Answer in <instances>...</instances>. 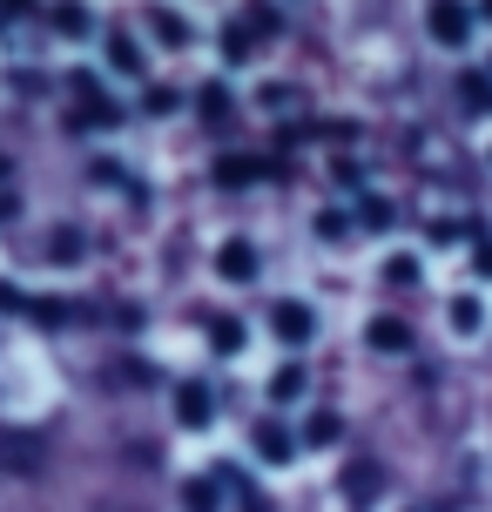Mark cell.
Instances as JSON below:
<instances>
[{"label":"cell","mask_w":492,"mask_h":512,"mask_svg":"<svg viewBox=\"0 0 492 512\" xmlns=\"http://www.w3.org/2000/svg\"><path fill=\"white\" fill-rule=\"evenodd\" d=\"M425 27H432L439 48H466L472 41V7L466 0H432V7H425Z\"/></svg>","instance_id":"obj_1"},{"label":"cell","mask_w":492,"mask_h":512,"mask_svg":"<svg viewBox=\"0 0 492 512\" xmlns=\"http://www.w3.org/2000/svg\"><path fill=\"white\" fill-rule=\"evenodd\" d=\"M209 418H216V391H209V378H182L176 384V425L203 432Z\"/></svg>","instance_id":"obj_2"},{"label":"cell","mask_w":492,"mask_h":512,"mask_svg":"<svg viewBox=\"0 0 492 512\" xmlns=\"http://www.w3.org/2000/svg\"><path fill=\"white\" fill-rule=\"evenodd\" d=\"M270 331L284 337V344H311V337H317V317L297 304V297H284V304L270 310Z\"/></svg>","instance_id":"obj_3"},{"label":"cell","mask_w":492,"mask_h":512,"mask_svg":"<svg viewBox=\"0 0 492 512\" xmlns=\"http://www.w3.org/2000/svg\"><path fill=\"white\" fill-rule=\"evenodd\" d=\"M216 263H223V277H230V283H250V277H257V243H250V236H230V243L216 250Z\"/></svg>","instance_id":"obj_4"},{"label":"cell","mask_w":492,"mask_h":512,"mask_svg":"<svg viewBox=\"0 0 492 512\" xmlns=\"http://www.w3.org/2000/svg\"><path fill=\"white\" fill-rule=\"evenodd\" d=\"M371 351H385V358H405V351H412V324H398V317H378V324H371Z\"/></svg>","instance_id":"obj_5"},{"label":"cell","mask_w":492,"mask_h":512,"mask_svg":"<svg viewBox=\"0 0 492 512\" xmlns=\"http://www.w3.org/2000/svg\"><path fill=\"white\" fill-rule=\"evenodd\" d=\"M250 445H257V459H270V465H284L290 452H297V438H290L284 425H257V438H250Z\"/></svg>","instance_id":"obj_6"},{"label":"cell","mask_w":492,"mask_h":512,"mask_svg":"<svg viewBox=\"0 0 492 512\" xmlns=\"http://www.w3.org/2000/svg\"><path fill=\"white\" fill-rule=\"evenodd\" d=\"M344 492H351V506H371V499H378V465H351V472H344Z\"/></svg>","instance_id":"obj_7"},{"label":"cell","mask_w":492,"mask_h":512,"mask_svg":"<svg viewBox=\"0 0 492 512\" xmlns=\"http://www.w3.org/2000/svg\"><path fill=\"white\" fill-rule=\"evenodd\" d=\"M209 344H216V358H236V351H243V324H236V317H216V324H209Z\"/></svg>","instance_id":"obj_8"},{"label":"cell","mask_w":492,"mask_h":512,"mask_svg":"<svg viewBox=\"0 0 492 512\" xmlns=\"http://www.w3.org/2000/svg\"><path fill=\"white\" fill-rule=\"evenodd\" d=\"M34 452H41V445H34L27 432H7V438H0V459H7V465H21V472L34 465Z\"/></svg>","instance_id":"obj_9"},{"label":"cell","mask_w":492,"mask_h":512,"mask_svg":"<svg viewBox=\"0 0 492 512\" xmlns=\"http://www.w3.org/2000/svg\"><path fill=\"white\" fill-rule=\"evenodd\" d=\"M196 108H203V122H230V88H216V81H209L203 95H196Z\"/></svg>","instance_id":"obj_10"},{"label":"cell","mask_w":492,"mask_h":512,"mask_svg":"<svg viewBox=\"0 0 492 512\" xmlns=\"http://www.w3.org/2000/svg\"><path fill=\"white\" fill-rule=\"evenodd\" d=\"M459 95H466L472 115H486V108H492V75H466V81H459Z\"/></svg>","instance_id":"obj_11"},{"label":"cell","mask_w":492,"mask_h":512,"mask_svg":"<svg viewBox=\"0 0 492 512\" xmlns=\"http://www.w3.org/2000/svg\"><path fill=\"white\" fill-rule=\"evenodd\" d=\"M263 176V162H243V155H230L223 169H216V182H230V189H243V182H257Z\"/></svg>","instance_id":"obj_12"},{"label":"cell","mask_w":492,"mask_h":512,"mask_svg":"<svg viewBox=\"0 0 492 512\" xmlns=\"http://www.w3.org/2000/svg\"><path fill=\"white\" fill-rule=\"evenodd\" d=\"M149 27H156V41H169V48H182V41H189V27H182L169 7H156V14H149Z\"/></svg>","instance_id":"obj_13"},{"label":"cell","mask_w":492,"mask_h":512,"mask_svg":"<svg viewBox=\"0 0 492 512\" xmlns=\"http://www.w3.org/2000/svg\"><path fill=\"white\" fill-rule=\"evenodd\" d=\"M108 54H115V68H122V75H142V48H135L129 34H115V41H108Z\"/></svg>","instance_id":"obj_14"},{"label":"cell","mask_w":492,"mask_h":512,"mask_svg":"<svg viewBox=\"0 0 492 512\" xmlns=\"http://www.w3.org/2000/svg\"><path fill=\"white\" fill-rule=\"evenodd\" d=\"M243 27H250V34H277V7H263V0H250V7H243Z\"/></svg>","instance_id":"obj_15"},{"label":"cell","mask_w":492,"mask_h":512,"mask_svg":"<svg viewBox=\"0 0 492 512\" xmlns=\"http://www.w3.org/2000/svg\"><path fill=\"white\" fill-rule=\"evenodd\" d=\"M337 432H344V425H337L331 411H317L311 425H304V445H337Z\"/></svg>","instance_id":"obj_16"},{"label":"cell","mask_w":492,"mask_h":512,"mask_svg":"<svg viewBox=\"0 0 492 512\" xmlns=\"http://www.w3.org/2000/svg\"><path fill=\"white\" fill-rule=\"evenodd\" d=\"M108 122H115V108H108V95H102V102L88 95V108H75V128H108Z\"/></svg>","instance_id":"obj_17"},{"label":"cell","mask_w":492,"mask_h":512,"mask_svg":"<svg viewBox=\"0 0 492 512\" xmlns=\"http://www.w3.org/2000/svg\"><path fill=\"white\" fill-rule=\"evenodd\" d=\"M54 27H61V34H88V7L61 0V7H54Z\"/></svg>","instance_id":"obj_18"},{"label":"cell","mask_w":492,"mask_h":512,"mask_svg":"<svg viewBox=\"0 0 492 512\" xmlns=\"http://www.w3.org/2000/svg\"><path fill=\"white\" fill-rule=\"evenodd\" d=\"M358 223H364V230H391V203L364 196V203H358Z\"/></svg>","instance_id":"obj_19"},{"label":"cell","mask_w":492,"mask_h":512,"mask_svg":"<svg viewBox=\"0 0 492 512\" xmlns=\"http://www.w3.org/2000/svg\"><path fill=\"white\" fill-rule=\"evenodd\" d=\"M223 54H230V61H250V27H243V21L223 34Z\"/></svg>","instance_id":"obj_20"},{"label":"cell","mask_w":492,"mask_h":512,"mask_svg":"<svg viewBox=\"0 0 492 512\" xmlns=\"http://www.w3.org/2000/svg\"><path fill=\"white\" fill-rule=\"evenodd\" d=\"M270 391H277V398H297V391H304V371H297V364H284V371H277V384H270Z\"/></svg>","instance_id":"obj_21"},{"label":"cell","mask_w":492,"mask_h":512,"mask_svg":"<svg viewBox=\"0 0 492 512\" xmlns=\"http://www.w3.org/2000/svg\"><path fill=\"white\" fill-rule=\"evenodd\" d=\"M182 499H189V512H209V506H216V486H203V479H196V486L182 492Z\"/></svg>","instance_id":"obj_22"},{"label":"cell","mask_w":492,"mask_h":512,"mask_svg":"<svg viewBox=\"0 0 492 512\" xmlns=\"http://www.w3.org/2000/svg\"><path fill=\"white\" fill-rule=\"evenodd\" d=\"M452 324H459V331H472V324H479V304H472V297H459V304H452Z\"/></svg>","instance_id":"obj_23"},{"label":"cell","mask_w":492,"mask_h":512,"mask_svg":"<svg viewBox=\"0 0 492 512\" xmlns=\"http://www.w3.org/2000/svg\"><path fill=\"white\" fill-rule=\"evenodd\" d=\"M88 182H122V169H115V162H102V155H95V162H88Z\"/></svg>","instance_id":"obj_24"},{"label":"cell","mask_w":492,"mask_h":512,"mask_svg":"<svg viewBox=\"0 0 492 512\" xmlns=\"http://www.w3.org/2000/svg\"><path fill=\"white\" fill-rule=\"evenodd\" d=\"M0 310H34V304H27V297L14 290V283H0Z\"/></svg>","instance_id":"obj_25"},{"label":"cell","mask_w":492,"mask_h":512,"mask_svg":"<svg viewBox=\"0 0 492 512\" xmlns=\"http://www.w3.org/2000/svg\"><path fill=\"white\" fill-rule=\"evenodd\" d=\"M472 263H479V277H492V243H479V250H472Z\"/></svg>","instance_id":"obj_26"},{"label":"cell","mask_w":492,"mask_h":512,"mask_svg":"<svg viewBox=\"0 0 492 512\" xmlns=\"http://www.w3.org/2000/svg\"><path fill=\"white\" fill-rule=\"evenodd\" d=\"M0 7H7V14H27V0H0Z\"/></svg>","instance_id":"obj_27"},{"label":"cell","mask_w":492,"mask_h":512,"mask_svg":"<svg viewBox=\"0 0 492 512\" xmlns=\"http://www.w3.org/2000/svg\"><path fill=\"white\" fill-rule=\"evenodd\" d=\"M243 512H270V506H263V499H243Z\"/></svg>","instance_id":"obj_28"},{"label":"cell","mask_w":492,"mask_h":512,"mask_svg":"<svg viewBox=\"0 0 492 512\" xmlns=\"http://www.w3.org/2000/svg\"><path fill=\"white\" fill-rule=\"evenodd\" d=\"M479 14H486V21H492V0H479Z\"/></svg>","instance_id":"obj_29"}]
</instances>
